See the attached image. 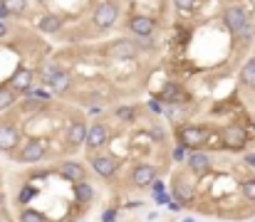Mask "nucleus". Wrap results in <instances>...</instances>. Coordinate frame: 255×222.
Returning <instances> with one entry per match:
<instances>
[{
  "instance_id": "a211bd4d",
  "label": "nucleus",
  "mask_w": 255,
  "mask_h": 222,
  "mask_svg": "<svg viewBox=\"0 0 255 222\" xmlns=\"http://www.w3.org/2000/svg\"><path fill=\"white\" fill-rule=\"evenodd\" d=\"M60 27H62V20H60V15H55V13H50V15H45L42 20H40V30L42 32H60Z\"/></svg>"
},
{
  "instance_id": "2f4dec72",
  "label": "nucleus",
  "mask_w": 255,
  "mask_h": 222,
  "mask_svg": "<svg viewBox=\"0 0 255 222\" xmlns=\"http://www.w3.org/2000/svg\"><path fill=\"white\" fill-rule=\"evenodd\" d=\"M102 220H104V222H114V220H117V210H106Z\"/></svg>"
},
{
  "instance_id": "f03ea898",
  "label": "nucleus",
  "mask_w": 255,
  "mask_h": 222,
  "mask_svg": "<svg viewBox=\"0 0 255 222\" xmlns=\"http://www.w3.org/2000/svg\"><path fill=\"white\" fill-rule=\"evenodd\" d=\"M119 18V10L114 3H102L97 10H94V25L97 27H112Z\"/></svg>"
},
{
  "instance_id": "bb28decb",
  "label": "nucleus",
  "mask_w": 255,
  "mask_h": 222,
  "mask_svg": "<svg viewBox=\"0 0 255 222\" xmlns=\"http://www.w3.org/2000/svg\"><path fill=\"white\" fill-rule=\"evenodd\" d=\"M117 116H119L122 121H131V119H134V109H131V106H122V109H117Z\"/></svg>"
},
{
  "instance_id": "a878e982",
  "label": "nucleus",
  "mask_w": 255,
  "mask_h": 222,
  "mask_svg": "<svg viewBox=\"0 0 255 222\" xmlns=\"http://www.w3.org/2000/svg\"><path fill=\"white\" fill-rule=\"evenodd\" d=\"M240 190H243V195H245V200H250V203H255V180H243V185H240Z\"/></svg>"
},
{
  "instance_id": "cd10ccee",
  "label": "nucleus",
  "mask_w": 255,
  "mask_h": 222,
  "mask_svg": "<svg viewBox=\"0 0 255 222\" xmlns=\"http://www.w3.org/2000/svg\"><path fill=\"white\" fill-rule=\"evenodd\" d=\"M35 193H38V190H35V188H30V185H25V188H22V193H20V203L25 205V203H30L32 198H35Z\"/></svg>"
},
{
  "instance_id": "aec40b11",
  "label": "nucleus",
  "mask_w": 255,
  "mask_h": 222,
  "mask_svg": "<svg viewBox=\"0 0 255 222\" xmlns=\"http://www.w3.org/2000/svg\"><path fill=\"white\" fill-rule=\"evenodd\" d=\"M60 72H62V69H60L57 64H45V67L40 69V82L50 87V84L57 79V74H60Z\"/></svg>"
},
{
  "instance_id": "20e7f679",
  "label": "nucleus",
  "mask_w": 255,
  "mask_h": 222,
  "mask_svg": "<svg viewBox=\"0 0 255 222\" xmlns=\"http://www.w3.org/2000/svg\"><path fill=\"white\" fill-rule=\"evenodd\" d=\"M136 52H139V47L131 40H119V42H112L106 47V55L112 59H131Z\"/></svg>"
},
{
  "instance_id": "423d86ee",
  "label": "nucleus",
  "mask_w": 255,
  "mask_h": 222,
  "mask_svg": "<svg viewBox=\"0 0 255 222\" xmlns=\"http://www.w3.org/2000/svg\"><path fill=\"white\" fill-rule=\"evenodd\" d=\"M106 126L104 124H92V126H87V138H85V143H87V148L89 151H97V148H102L104 143H106Z\"/></svg>"
},
{
  "instance_id": "ea45409f",
  "label": "nucleus",
  "mask_w": 255,
  "mask_h": 222,
  "mask_svg": "<svg viewBox=\"0 0 255 222\" xmlns=\"http://www.w3.org/2000/svg\"><path fill=\"white\" fill-rule=\"evenodd\" d=\"M3 207H5V198H3V195H0V210H3Z\"/></svg>"
},
{
  "instance_id": "4be33fe9",
  "label": "nucleus",
  "mask_w": 255,
  "mask_h": 222,
  "mask_svg": "<svg viewBox=\"0 0 255 222\" xmlns=\"http://www.w3.org/2000/svg\"><path fill=\"white\" fill-rule=\"evenodd\" d=\"M173 195H176V200L178 203H189L191 200V195H193V190L191 188H186L184 183H181V178L176 180V188H173Z\"/></svg>"
},
{
  "instance_id": "72a5a7b5",
  "label": "nucleus",
  "mask_w": 255,
  "mask_h": 222,
  "mask_svg": "<svg viewBox=\"0 0 255 222\" xmlns=\"http://www.w3.org/2000/svg\"><path fill=\"white\" fill-rule=\"evenodd\" d=\"M5 35H8V25H5V22H0V40H3Z\"/></svg>"
},
{
  "instance_id": "39448f33",
  "label": "nucleus",
  "mask_w": 255,
  "mask_h": 222,
  "mask_svg": "<svg viewBox=\"0 0 255 222\" xmlns=\"http://www.w3.org/2000/svg\"><path fill=\"white\" fill-rule=\"evenodd\" d=\"M221 136H223V146L233 148V151L243 148L245 141H248V133H245V129H240V126H228V129L221 131Z\"/></svg>"
},
{
  "instance_id": "f704fd0d",
  "label": "nucleus",
  "mask_w": 255,
  "mask_h": 222,
  "mask_svg": "<svg viewBox=\"0 0 255 222\" xmlns=\"http://www.w3.org/2000/svg\"><path fill=\"white\" fill-rule=\"evenodd\" d=\"M149 109L154 111V114H159V111H161V106H159V101H151V104H149Z\"/></svg>"
},
{
  "instance_id": "a19ab883",
  "label": "nucleus",
  "mask_w": 255,
  "mask_h": 222,
  "mask_svg": "<svg viewBox=\"0 0 255 222\" xmlns=\"http://www.w3.org/2000/svg\"><path fill=\"white\" fill-rule=\"evenodd\" d=\"M184 222H193V220H191V217H186V220H184Z\"/></svg>"
},
{
  "instance_id": "7c9ffc66",
  "label": "nucleus",
  "mask_w": 255,
  "mask_h": 222,
  "mask_svg": "<svg viewBox=\"0 0 255 222\" xmlns=\"http://www.w3.org/2000/svg\"><path fill=\"white\" fill-rule=\"evenodd\" d=\"M173 158H176V161H184V158H186V148H184V146H178L176 151H173Z\"/></svg>"
},
{
  "instance_id": "f257e3e1",
  "label": "nucleus",
  "mask_w": 255,
  "mask_h": 222,
  "mask_svg": "<svg viewBox=\"0 0 255 222\" xmlns=\"http://www.w3.org/2000/svg\"><path fill=\"white\" fill-rule=\"evenodd\" d=\"M178 138H181V146L184 148H196V146H201L206 138H208V133H206V129H201V126H184L178 131Z\"/></svg>"
},
{
  "instance_id": "f8f14e48",
  "label": "nucleus",
  "mask_w": 255,
  "mask_h": 222,
  "mask_svg": "<svg viewBox=\"0 0 255 222\" xmlns=\"http://www.w3.org/2000/svg\"><path fill=\"white\" fill-rule=\"evenodd\" d=\"M10 89H13V92L27 94V92L32 89V72L25 69V67H20V69L13 74V79H10Z\"/></svg>"
},
{
  "instance_id": "dca6fc26",
  "label": "nucleus",
  "mask_w": 255,
  "mask_h": 222,
  "mask_svg": "<svg viewBox=\"0 0 255 222\" xmlns=\"http://www.w3.org/2000/svg\"><path fill=\"white\" fill-rule=\"evenodd\" d=\"M75 198H77V203H92V198H94V188L89 183H85V180H80V183H75Z\"/></svg>"
},
{
  "instance_id": "473e14b6",
  "label": "nucleus",
  "mask_w": 255,
  "mask_h": 222,
  "mask_svg": "<svg viewBox=\"0 0 255 222\" xmlns=\"http://www.w3.org/2000/svg\"><path fill=\"white\" fill-rule=\"evenodd\" d=\"M151 188H154L156 195H161V193H164V183H161V180H154V183H151Z\"/></svg>"
},
{
  "instance_id": "58836bf2",
  "label": "nucleus",
  "mask_w": 255,
  "mask_h": 222,
  "mask_svg": "<svg viewBox=\"0 0 255 222\" xmlns=\"http://www.w3.org/2000/svg\"><path fill=\"white\" fill-rule=\"evenodd\" d=\"M248 163H250V166L255 168V153H250V156H248Z\"/></svg>"
},
{
  "instance_id": "5701e85b",
  "label": "nucleus",
  "mask_w": 255,
  "mask_h": 222,
  "mask_svg": "<svg viewBox=\"0 0 255 222\" xmlns=\"http://www.w3.org/2000/svg\"><path fill=\"white\" fill-rule=\"evenodd\" d=\"M3 3V8L8 10V15H20L27 5V0H0Z\"/></svg>"
},
{
  "instance_id": "9b49d317",
  "label": "nucleus",
  "mask_w": 255,
  "mask_h": 222,
  "mask_svg": "<svg viewBox=\"0 0 255 222\" xmlns=\"http://www.w3.org/2000/svg\"><path fill=\"white\" fill-rule=\"evenodd\" d=\"M18 141H20V131L13 124L0 126V148H3V151H15Z\"/></svg>"
},
{
  "instance_id": "2eb2a0df",
  "label": "nucleus",
  "mask_w": 255,
  "mask_h": 222,
  "mask_svg": "<svg viewBox=\"0 0 255 222\" xmlns=\"http://www.w3.org/2000/svg\"><path fill=\"white\" fill-rule=\"evenodd\" d=\"M85 138H87V124L72 121L69 129H67V141H69V146H82Z\"/></svg>"
},
{
  "instance_id": "7ed1b4c3",
  "label": "nucleus",
  "mask_w": 255,
  "mask_h": 222,
  "mask_svg": "<svg viewBox=\"0 0 255 222\" xmlns=\"http://www.w3.org/2000/svg\"><path fill=\"white\" fill-rule=\"evenodd\" d=\"M223 25H226L231 32H240V30L248 25V15H245V10L238 8V5L228 8V10L223 13Z\"/></svg>"
},
{
  "instance_id": "c9c22d12",
  "label": "nucleus",
  "mask_w": 255,
  "mask_h": 222,
  "mask_svg": "<svg viewBox=\"0 0 255 222\" xmlns=\"http://www.w3.org/2000/svg\"><path fill=\"white\" fill-rule=\"evenodd\" d=\"M156 200H159V203H169V200H171V198H169V195H166V193H161V195H156Z\"/></svg>"
},
{
  "instance_id": "f3484780",
  "label": "nucleus",
  "mask_w": 255,
  "mask_h": 222,
  "mask_svg": "<svg viewBox=\"0 0 255 222\" xmlns=\"http://www.w3.org/2000/svg\"><path fill=\"white\" fill-rule=\"evenodd\" d=\"M240 82H243L245 87H253V89H255V57H250V59L243 64V69H240Z\"/></svg>"
},
{
  "instance_id": "b1692460",
  "label": "nucleus",
  "mask_w": 255,
  "mask_h": 222,
  "mask_svg": "<svg viewBox=\"0 0 255 222\" xmlns=\"http://www.w3.org/2000/svg\"><path fill=\"white\" fill-rule=\"evenodd\" d=\"M20 222H47V220H45V215H42L40 210L27 207V210H22V212H20Z\"/></svg>"
},
{
  "instance_id": "ddd939ff",
  "label": "nucleus",
  "mask_w": 255,
  "mask_h": 222,
  "mask_svg": "<svg viewBox=\"0 0 255 222\" xmlns=\"http://www.w3.org/2000/svg\"><path fill=\"white\" fill-rule=\"evenodd\" d=\"M186 166H189V170H191L193 175H206V173L211 170V158H208L206 153H191V156L186 158Z\"/></svg>"
},
{
  "instance_id": "9d476101",
  "label": "nucleus",
  "mask_w": 255,
  "mask_h": 222,
  "mask_svg": "<svg viewBox=\"0 0 255 222\" xmlns=\"http://www.w3.org/2000/svg\"><path fill=\"white\" fill-rule=\"evenodd\" d=\"M131 180H134L136 188H147V185H151V183L156 180V168H154V166H147V163H144V166H136Z\"/></svg>"
},
{
  "instance_id": "c85d7f7f",
  "label": "nucleus",
  "mask_w": 255,
  "mask_h": 222,
  "mask_svg": "<svg viewBox=\"0 0 255 222\" xmlns=\"http://www.w3.org/2000/svg\"><path fill=\"white\" fill-rule=\"evenodd\" d=\"M25 96H32V99H40V101H47L50 99V94L45 92V89H30Z\"/></svg>"
},
{
  "instance_id": "412c9836",
  "label": "nucleus",
  "mask_w": 255,
  "mask_h": 222,
  "mask_svg": "<svg viewBox=\"0 0 255 222\" xmlns=\"http://www.w3.org/2000/svg\"><path fill=\"white\" fill-rule=\"evenodd\" d=\"M181 92H184V89H181L178 84H166L164 92H161V99L164 101H181V99H186Z\"/></svg>"
},
{
  "instance_id": "e433bc0d",
  "label": "nucleus",
  "mask_w": 255,
  "mask_h": 222,
  "mask_svg": "<svg viewBox=\"0 0 255 222\" xmlns=\"http://www.w3.org/2000/svg\"><path fill=\"white\" fill-rule=\"evenodd\" d=\"M3 18H8V10L3 8V3H0V22H3Z\"/></svg>"
},
{
  "instance_id": "4c0bfd02",
  "label": "nucleus",
  "mask_w": 255,
  "mask_h": 222,
  "mask_svg": "<svg viewBox=\"0 0 255 222\" xmlns=\"http://www.w3.org/2000/svg\"><path fill=\"white\" fill-rule=\"evenodd\" d=\"M169 210H171V212H178V203H171V200H169Z\"/></svg>"
},
{
  "instance_id": "0eeeda50",
  "label": "nucleus",
  "mask_w": 255,
  "mask_h": 222,
  "mask_svg": "<svg viewBox=\"0 0 255 222\" xmlns=\"http://www.w3.org/2000/svg\"><path fill=\"white\" fill-rule=\"evenodd\" d=\"M129 30H131L136 37H149V35L156 30V22H154L151 18H147V15H134V18L129 20Z\"/></svg>"
},
{
  "instance_id": "c756f323",
  "label": "nucleus",
  "mask_w": 255,
  "mask_h": 222,
  "mask_svg": "<svg viewBox=\"0 0 255 222\" xmlns=\"http://www.w3.org/2000/svg\"><path fill=\"white\" fill-rule=\"evenodd\" d=\"M173 3H176L178 10H191L196 5V0H173Z\"/></svg>"
},
{
  "instance_id": "4468645a",
  "label": "nucleus",
  "mask_w": 255,
  "mask_h": 222,
  "mask_svg": "<svg viewBox=\"0 0 255 222\" xmlns=\"http://www.w3.org/2000/svg\"><path fill=\"white\" fill-rule=\"evenodd\" d=\"M60 175L64 180H72V185H75V183H80L85 178V168L80 163H75V161H67V163L60 166Z\"/></svg>"
},
{
  "instance_id": "393cba45",
  "label": "nucleus",
  "mask_w": 255,
  "mask_h": 222,
  "mask_svg": "<svg viewBox=\"0 0 255 222\" xmlns=\"http://www.w3.org/2000/svg\"><path fill=\"white\" fill-rule=\"evenodd\" d=\"M13 101H15V92L10 87H0V111L13 106Z\"/></svg>"
},
{
  "instance_id": "6ab92c4d",
  "label": "nucleus",
  "mask_w": 255,
  "mask_h": 222,
  "mask_svg": "<svg viewBox=\"0 0 255 222\" xmlns=\"http://www.w3.org/2000/svg\"><path fill=\"white\" fill-rule=\"evenodd\" d=\"M69 84H72L69 72H60V74H57V79H55L50 87H52V92H55V94H64V92L69 89Z\"/></svg>"
},
{
  "instance_id": "6e6552de",
  "label": "nucleus",
  "mask_w": 255,
  "mask_h": 222,
  "mask_svg": "<svg viewBox=\"0 0 255 222\" xmlns=\"http://www.w3.org/2000/svg\"><path fill=\"white\" fill-rule=\"evenodd\" d=\"M42 158H45V146L40 141H27L20 153V161L22 163H40Z\"/></svg>"
},
{
  "instance_id": "1a4fd4ad",
  "label": "nucleus",
  "mask_w": 255,
  "mask_h": 222,
  "mask_svg": "<svg viewBox=\"0 0 255 222\" xmlns=\"http://www.w3.org/2000/svg\"><path fill=\"white\" fill-rule=\"evenodd\" d=\"M92 170L99 178H112L117 173V161L109 158V156H94L92 158Z\"/></svg>"
}]
</instances>
